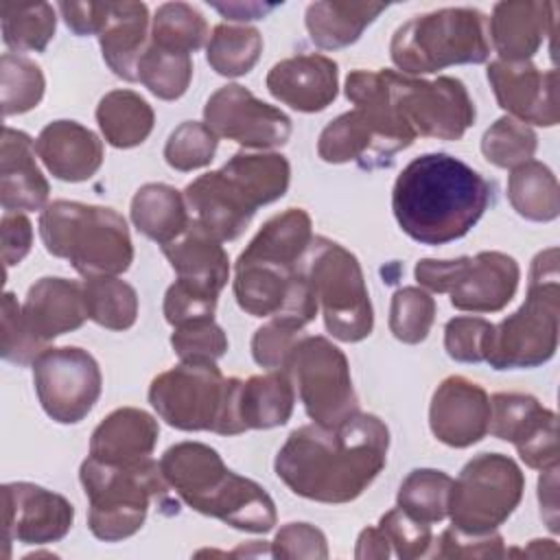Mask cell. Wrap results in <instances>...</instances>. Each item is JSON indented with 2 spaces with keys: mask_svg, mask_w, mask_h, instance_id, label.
I'll use <instances>...</instances> for the list:
<instances>
[{
  "mask_svg": "<svg viewBox=\"0 0 560 560\" xmlns=\"http://www.w3.org/2000/svg\"><path fill=\"white\" fill-rule=\"evenodd\" d=\"M389 429L374 413H352L335 424H304L289 433L273 468L298 497L350 503L385 468Z\"/></svg>",
  "mask_w": 560,
  "mask_h": 560,
  "instance_id": "obj_1",
  "label": "cell"
},
{
  "mask_svg": "<svg viewBox=\"0 0 560 560\" xmlns=\"http://www.w3.org/2000/svg\"><path fill=\"white\" fill-rule=\"evenodd\" d=\"M490 201L492 184L448 153L411 160L392 190V210L400 230L422 245H444L466 236Z\"/></svg>",
  "mask_w": 560,
  "mask_h": 560,
  "instance_id": "obj_2",
  "label": "cell"
},
{
  "mask_svg": "<svg viewBox=\"0 0 560 560\" xmlns=\"http://www.w3.org/2000/svg\"><path fill=\"white\" fill-rule=\"evenodd\" d=\"M166 483L199 514L252 534L276 525V503L262 486L230 470L221 455L201 442H179L160 459Z\"/></svg>",
  "mask_w": 560,
  "mask_h": 560,
  "instance_id": "obj_3",
  "label": "cell"
},
{
  "mask_svg": "<svg viewBox=\"0 0 560 560\" xmlns=\"http://www.w3.org/2000/svg\"><path fill=\"white\" fill-rule=\"evenodd\" d=\"M346 96L354 109L330 120L317 140V155L328 164L354 162L361 168L392 166L394 155L413 144L416 131L394 107L383 70H352Z\"/></svg>",
  "mask_w": 560,
  "mask_h": 560,
  "instance_id": "obj_4",
  "label": "cell"
},
{
  "mask_svg": "<svg viewBox=\"0 0 560 560\" xmlns=\"http://www.w3.org/2000/svg\"><path fill=\"white\" fill-rule=\"evenodd\" d=\"M291 166L280 153H236L221 168L199 175L184 188V199L219 241H234L260 206L280 199Z\"/></svg>",
  "mask_w": 560,
  "mask_h": 560,
  "instance_id": "obj_5",
  "label": "cell"
},
{
  "mask_svg": "<svg viewBox=\"0 0 560 560\" xmlns=\"http://www.w3.org/2000/svg\"><path fill=\"white\" fill-rule=\"evenodd\" d=\"M39 236L48 254L66 258L83 278L118 276L133 262V243L114 208L57 199L39 214Z\"/></svg>",
  "mask_w": 560,
  "mask_h": 560,
  "instance_id": "obj_6",
  "label": "cell"
},
{
  "mask_svg": "<svg viewBox=\"0 0 560 560\" xmlns=\"http://www.w3.org/2000/svg\"><path fill=\"white\" fill-rule=\"evenodd\" d=\"M558 247H549L532 260L527 298L521 308L497 326L492 324L483 361L494 370H521L547 363L558 348Z\"/></svg>",
  "mask_w": 560,
  "mask_h": 560,
  "instance_id": "obj_7",
  "label": "cell"
},
{
  "mask_svg": "<svg viewBox=\"0 0 560 560\" xmlns=\"http://www.w3.org/2000/svg\"><path fill=\"white\" fill-rule=\"evenodd\" d=\"M79 479L90 503L88 527L105 542L133 536L142 527L153 499L168 503V483L160 464L151 457L127 464L88 457L81 464Z\"/></svg>",
  "mask_w": 560,
  "mask_h": 560,
  "instance_id": "obj_8",
  "label": "cell"
},
{
  "mask_svg": "<svg viewBox=\"0 0 560 560\" xmlns=\"http://www.w3.org/2000/svg\"><path fill=\"white\" fill-rule=\"evenodd\" d=\"M389 57L402 74H429L490 57L488 20L472 7H446L413 15L396 28Z\"/></svg>",
  "mask_w": 560,
  "mask_h": 560,
  "instance_id": "obj_9",
  "label": "cell"
},
{
  "mask_svg": "<svg viewBox=\"0 0 560 560\" xmlns=\"http://www.w3.org/2000/svg\"><path fill=\"white\" fill-rule=\"evenodd\" d=\"M238 387L241 378H225L214 363H179L151 381L149 402L179 431L238 435Z\"/></svg>",
  "mask_w": 560,
  "mask_h": 560,
  "instance_id": "obj_10",
  "label": "cell"
},
{
  "mask_svg": "<svg viewBox=\"0 0 560 560\" xmlns=\"http://www.w3.org/2000/svg\"><path fill=\"white\" fill-rule=\"evenodd\" d=\"M302 271L324 311L326 330L346 343L365 339L374 328V313L363 269L343 245L313 236Z\"/></svg>",
  "mask_w": 560,
  "mask_h": 560,
  "instance_id": "obj_11",
  "label": "cell"
},
{
  "mask_svg": "<svg viewBox=\"0 0 560 560\" xmlns=\"http://www.w3.org/2000/svg\"><path fill=\"white\" fill-rule=\"evenodd\" d=\"M416 280L433 293H446L451 304L470 313H497L508 306L518 289V262L503 252H479L453 260L422 258Z\"/></svg>",
  "mask_w": 560,
  "mask_h": 560,
  "instance_id": "obj_12",
  "label": "cell"
},
{
  "mask_svg": "<svg viewBox=\"0 0 560 560\" xmlns=\"http://www.w3.org/2000/svg\"><path fill=\"white\" fill-rule=\"evenodd\" d=\"M523 490L525 477L512 457L501 453L472 457L451 486L453 527L466 534L494 532L518 508Z\"/></svg>",
  "mask_w": 560,
  "mask_h": 560,
  "instance_id": "obj_13",
  "label": "cell"
},
{
  "mask_svg": "<svg viewBox=\"0 0 560 560\" xmlns=\"http://www.w3.org/2000/svg\"><path fill=\"white\" fill-rule=\"evenodd\" d=\"M282 370L293 381L306 416L317 424H335L359 411L346 354L326 337L302 335Z\"/></svg>",
  "mask_w": 560,
  "mask_h": 560,
  "instance_id": "obj_14",
  "label": "cell"
},
{
  "mask_svg": "<svg viewBox=\"0 0 560 560\" xmlns=\"http://www.w3.org/2000/svg\"><path fill=\"white\" fill-rule=\"evenodd\" d=\"M383 72L394 107L416 133L435 140H459L475 125V103L459 79L424 81L396 70L383 68Z\"/></svg>",
  "mask_w": 560,
  "mask_h": 560,
  "instance_id": "obj_15",
  "label": "cell"
},
{
  "mask_svg": "<svg viewBox=\"0 0 560 560\" xmlns=\"http://www.w3.org/2000/svg\"><path fill=\"white\" fill-rule=\"evenodd\" d=\"M31 365L39 405L55 422L77 424L92 411L103 378L88 350L77 346L46 348Z\"/></svg>",
  "mask_w": 560,
  "mask_h": 560,
  "instance_id": "obj_16",
  "label": "cell"
},
{
  "mask_svg": "<svg viewBox=\"0 0 560 560\" xmlns=\"http://www.w3.org/2000/svg\"><path fill=\"white\" fill-rule=\"evenodd\" d=\"M203 122L217 138L245 149H276L291 136V118L238 83L219 88L206 101Z\"/></svg>",
  "mask_w": 560,
  "mask_h": 560,
  "instance_id": "obj_17",
  "label": "cell"
},
{
  "mask_svg": "<svg viewBox=\"0 0 560 560\" xmlns=\"http://www.w3.org/2000/svg\"><path fill=\"white\" fill-rule=\"evenodd\" d=\"M488 433L512 442L529 468L547 470L558 466V418L529 394H494Z\"/></svg>",
  "mask_w": 560,
  "mask_h": 560,
  "instance_id": "obj_18",
  "label": "cell"
},
{
  "mask_svg": "<svg viewBox=\"0 0 560 560\" xmlns=\"http://www.w3.org/2000/svg\"><path fill=\"white\" fill-rule=\"evenodd\" d=\"M74 521L72 503L42 486L13 481L2 486V540L48 545L61 540Z\"/></svg>",
  "mask_w": 560,
  "mask_h": 560,
  "instance_id": "obj_19",
  "label": "cell"
},
{
  "mask_svg": "<svg viewBox=\"0 0 560 560\" xmlns=\"http://www.w3.org/2000/svg\"><path fill=\"white\" fill-rule=\"evenodd\" d=\"M488 81L497 103L516 120L553 127L560 120L558 70H540L532 61H501L488 66Z\"/></svg>",
  "mask_w": 560,
  "mask_h": 560,
  "instance_id": "obj_20",
  "label": "cell"
},
{
  "mask_svg": "<svg viewBox=\"0 0 560 560\" xmlns=\"http://www.w3.org/2000/svg\"><path fill=\"white\" fill-rule=\"evenodd\" d=\"M429 424L433 435L446 446L466 448L477 444L490 427V398L486 389L466 376H446L433 392Z\"/></svg>",
  "mask_w": 560,
  "mask_h": 560,
  "instance_id": "obj_21",
  "label": "cell"
},
{
  "mask_svg": "<svg viewBox=\"0 0 560 560\" xmlns=\"http://www.w3.org/2000/svg\"><path fill=\"white\" fill-rule=\"evenodd\" d=\"M88 319L83 284L46 276L37 280L22 304V324L44 350L55 337L77 330Z\"/></svg>",
  "mask_w": 560,
  "mask_h": 560,
  "instance_id": "obj_22",
  "label": "cell"
},
{
  "mask_svg": "<svg viewBox=\"0 0 560 560\" xmlns=\"http://www.w3.org/2000/svg\"><path fill=\"white\" fill-rule=\"evenodd\" d=\"M269 94L291 109L313 114L326 109L339 90L337 63L326 55H298L278 61L267 79Z\"/></svg>",
  "mask_w": 560,
  "mask_h": 560,
  "instance_id": "obj_23",
  "label": "cell"
},
{
  "mask_svg": "<svg viewBox=\"0 0 560 560\" xmlns=\"http://www.w3.org/2000/svg\"><path fill=\"white\" fill-rule=\"evenodd\" d=\"M556 2H497L488 22L501 61H529L556 31Z\"/></svg>",
  "mask_w": 560,
  "mask_h": 560,
  "instance_id": "obj_24",
  "label": "cell"
},
{
  "mask_svg": "<svg viewBox=\"0 0 560 560\" xmlns=\"http://www.w3.org/2000/svg\"><path fill=\"white\" fill-rule=\"evenodd\" d=\"M35 151L52 177L61 182H85L103 164L101 138L77 120L48 122L37 140Z\"/></svg>",
  "mask_w": 560,
  "mask_h": 560,
  "instance_id": "obj_25",
  "label": "cell"
},
{
  "mask_svg": "<svg viewBox=\"0 0 560 560\" xmlns=\"http://www.w3.org/2000/svg\"><path fill=\"white\" fill-rule=\"evenodd\" d=\"M35 144L28 133L4 127L0 144V203L7 212L46 208L48 179L35 162Z\"/></svg>",
  "mask_w": 560,
  "mask_h": 560,
  "instance_id": "obj_26",
  "label": "cell"
},
{
  "mask_svg": "<svg viewBox=\"0 0 560 560\" xmlns=\"http://www.w3.org/2000/svg\"><path fill=\"white\" fill-rule=\"evenodd\" d=\"M162 254L171 262L177 280L221 293L230 278V260L221 241L197 219H190L186 230L162 245Z\"/></svg>",
  "mask_w": 560,
  "mask_h": 560,
  "instance_id": "obj_27",
  "label": "cell"
},
{
  "mask_svg": "<svg viewBox=\"0 0 560 560\" xmlns=\"http://www.w3.org/2000/svg\"><path fill=\"white\" fill-rule=\"evenodd\" d=\"M149 28V9L144 2H105V20L98 31V44L109 70L138 81V61L144 52Z\"/></svg>",
  "mask_w": 560,
  "mask_h": 560,
  "instance_id": "obj_28",
  "label": "cell"
},
{
  "mask_svg": "<svg viewBox=\"0 0 560 560\" xmlns=\"http://www.w3.org/2000/svg\"><path fill=\"white\" fill-rule=\"evenodd\" d=\"M158 420L136 407L114 409L92 433L90 457L107 464H127L151 457L158 444Z\"/></svg>",
  "mask_w": 560,
  "mask_h": 560,
  "instance_id": "obj_29",
  "label": "cell"
},
{
  "mask_svg": "<svg viewBox=\"0 0 560 560\" xmlns=\"http://www.w3.org/2000/svg\"><path fill=\"white\" fill-rule=\"evenodd\" d=\"M311 228L313 223L306 210L287 208L258 230L238 258L298 271L302 269L304 254L313 241Z\"/></svg>",
  "mask_w": 560,
  "mask_h": 560,
  "instance_id": "obj_30",
  "label": "cell"
},
{
  "mask_svg": "<svg viewBox=\"0 0 560 560\" xmlns=\"http://www.w3.org/2000/svg\"><path fill=\"white\" fill-rule=\"evenodd\" d=\"M293 405L295 387L287 370H269L241 381L236 411L243 431L284 424L293 413Z\"/></svg>",
  "mask_w": 560,
  "mask_h": 560,
  "instance_id": "obj_31",
  "label": "cell"
},
{
  "mask_svg": "<svg viewBox=\"0 0 560 560\" xmlns=\"http://www.w3.org/2000/svg\"><path fill=\"white\" fill-rule=\"evenodd\" d=\"M387 9L383 2L328 0L313 2L306 9V31L315 46L337 50L354 44L361 33Z\"/></svg>",
  "mask_w": 560,
  "mask_h": 560,
  "instance_id": "obj_32",
  "label": "cell"
},
{
  "mask_svg": "<svg viewBox=\"0 0 560 560\" xmlns=\"http://www.w3.org/2000/svg\"><path fill=\"white\" fill-rule=\"evenodd\" d=\"M131 221L147 238L160 247L177 238L190 217L186 212L184 195L168 184H144L131 199Z\"/></svg>",
  "mask_w": 560,
  "mask_h": 560,
  "instance_id": "obj_33",
  "label": "cell"
},
{
  "mask_svg": "<svg viewBox=\"0 0 560 560\" xmlns=\"http://www.w3.org/2000/svg\"><path fill=\"white\" fill-rule=\"evenodd\" d=\"M96 122L116 149H131L142 144L153 131V107L133 90H112L96 107Z\"/></svg>",
  "mask_w": 560,
  "mask_h": 560,
  "instance_id": "obj_34",
  "label": "cell"
},
{
  "mask_svg": "<svg viewBox=\"0 0 560 560\" xmlns=\"http://www.w3.org/2000/svg\"><path fill=\"white\" fill-rule=\"evenodd\" d=\"M508 199L516 214L529 221H553L560 214V188L553 171L529 160L512 168L508 179Z\"/></svg>",
  "mask_w": 560,
  "mask_h": 560,
  "instance_id": "obj_35",
  "label": "cell"
},
{
  "mask_svg": "<svg viewBox=\"0 0 560 560\" xmlns=\"http://www.w3.org/2000/svg\"><path fill=\"white\" fill-rule=\"evenodd\" d=\"M83 295L88 319L109 330H127L138 317L136 289L116 276L85 278Z\"/></svg>",
  "mask_w": 560,
  "mask_h": 560,
  "instance_id": "obj_36",
  "label": "cell"
},
{
  "mask_svg": "<svg viewBox=\"0 0 560 560\" xmlns=\"http://www.w3.org/2000/svg\"><path fill=\"white\" fill-rule=\"evenodd\" d=\"M262 35L254 26L217 24L206 46L210 68L221 77H243L260 59Z\"/></svg>",
  "mask_w": 560,
  "mask_h": 560,
  "instance_id": "obj_37",
  "label": "cell"
},
{
  "mask_svg": "<svg viewBox=\"0 0 560 560\" xmlns=\"http://www.w3.org/2000/svg\"><path fill=\"white\" fill-rule=\"evenodd\" d=\"M0 18H2V39L15 52H26V50L42 52L52 39L55 26H57L55 9L48 2H37V4L2 2Z\"/></svg>",
  "mask_w": 560,
  "mask_h": 560,
  "instance_id": "obj_38",
  "label": "cell"
},
{
  "mask_svg": "<svg viewBox=\"0 0 560 560\" xmlns=\"http://www.w3.org/2000/svg\"><path fill=\"white\" fill-rule=\"evenodd\" d=\"M453 479L435 468L411 470L398 488V508L420 523L433 525L448 516Z\"/></svg>",
  "mask_w": 560,
  "mask_h": 560,
  "instance_id": "obj_39",
  "label": "cell"
},
{
  "mask_svg": "<svg viewBox=\"0 0 560 560\" xmlns=\"http://www.w3.org/2000/svg\"><path fill=\"white\" fill-rule=\"evenodd\" d=\"M208 37L206 18L186 2H166L158 7L151 28V44L190 55L203 46Z\"/></svg>",
  "mask_w": 560,
  "mask_h": 560,
  "instance_id": "obj_40",
  "label": "cell"
},
{
  "mask_svg": "<svg viewBox=\"0 0 560 560\" xmlns=\"http://www.w3.org/2000/svg\"><path fill=\"white\" fill-rule=\"evenodd\" d=\"M192 79V59L184 52L149 44L138 61V81L158 98H179Z\"/></svg>",
  "mask_w": 560,
  "mask_h": 560,
  "instance_id": "obj_41",
  "label": "cell"
},
{
  "mask_svg": "<svg viewBox=\"0 0 560 560\" xmlns=\"http://www.w3.org/2000/svg\"><path fill=\"white\" fill-rule=\"evenodd\" d=\"M44 72L42 68L20 55L4 52L0 59V101L2 114H24L39 105L44 96Z\"/></svg>",
  "mask_w": 560,
  "mask_h": 560,
  "instance_id": "obj_42",
  "label": "cell"
},
{
  "mask_svg": "<svg viewBox=\"0 0 560 560\" xmlns=\"http://www.w3.org/2000/svg\"><path fill=\"white\" fill-rule=\"evenodd\" d=\"M536 147L538 138L534 129L512 116H501L494 120L481 138L483 158L499 168H516L518 164L529 162Z\"/></svg>",
  "mask_w": 560,
  "mask_h": 560,
  "instance_id": "obj_43",
  "label": "cell"
},
{
  "mask_svg": "<svg viewBox=\"0 0 560 560\" xmlns=\"http://www.w3.org/2000/svg\"><path fill=\"white\" fill-rule=\"evenodd\" d=\"M435 300L427 289L402 287L392 295L389 330L402 343H420L435 322Z\"/></svg>",
  "mask_w": 560,
  "mask_h": 560,
  "instance_id": "obj_44",
  "label": "cell"
},
{
  "mask_svg": "<svg viewBox=\"0 0 560 560\" xmlns=\"http://www.w3.org/2000/svg\"><path fill=\"white\" fill-rule=\"evenodd\" d=\"M217 151V136L206 122L186 120L173 129L164 144V160L171 168L188 173L208 166Z\"/></svg>",
  "mask_w": 560,
  "mask_h": 560,
  "instance_id": "obj_45",
  "label": "cell"
},
{
  "mask_svg": "<svg viewBox=\"0 0 560 560\" xmlns=\"http://www.w3.org/2000/svg\"><path fill=\"white\" fill-rule=\"evenodd\" d=\"M171 346L182 363H214L228 352V337L214 317L175 326Z\"/></svg>",
  "mask_w": 560,
  "mask_h": 560,
  "instance_id": "obj_46",
  "label": "cell"
},
{
  "mask_svg": "<svg viewBox=\"0 0 560 560\" xmlns=\"http://www.w3.org/2000/svg\"><path fill=\"white\" fill-rule=\"evenodd\" d=\"M376 527L385 536L392 553H396L402 560L424 558L431 553V545H433L431 525L416 521L400 508H392L389 512H385Z\"/></svg>",
  "mask_w": 560,
  "mask_h": 560,
  "instance_id": "obj_47",
  "label": "cell"
},
{
  "mask_svg": "<svg viewBox=\"0 0 560 560\" xmlns=\"http://www.w3.org/2000/svg\"><path fill=\"white\" fill-rule=\"evenodd\" d=\"M302 324L287 317H271L252 337V357L267 370H282L291 348L302 337Z\"/></svg>",
  "mask_w": 560,
  "mask_h": 560,
  "instance_id": "obj_48",
  "label": "cell"
},
{
  "mask_svg": "<svg viewBox=\"0 0 560 560\" xmlns=\"http://www.w3.org/2000/svg\"><path fill=\"white\" fill-rule=\"evenodd\" d=\"M492 324L481 317H453L444 326L446 354L459 363H479L486 357V343Z\"/></svg>",
  "mask_w": 560,
  "mask_h": 560,
  "instance_id": "obj_49",
  "label": "cell"
},
{
  "mask_svg": "<svg viewBox=\"0 0 560 560\" xmlns=\"http://www.w3.org/2000/svg\"><path fill=\"white\" fill-rule=\"evenodd\" d=\"M0 337H2V343H0L2 359L15 365H28L44 352V348L37 341H33V337L26 332L22 324V306L18 304L11 291L2 295V335Z\"/></svg>",
  "mask_w": 560,
  "mask_h": 560,
  "instance_id": "obj_50",
  "label": "cell"
},
{
  "mask_svg": "<svg viewBox=\"0 0 560 560\" xmlns=\"http://www.w3.org/2000/svg\"><path fill=\"white\" fill-rule=\"evenodd\" d=\"M217 293L195 287L184 280H175L164 295V317L175 328L192 319L212 317L217 308Z\"/></svg>",
  "mask_w": 560,
  "mask_h": 560,
  "instance_id": "obj_51",
  "label": "cell"
},
{
  "mask_svg": "<svg viewBox=\"0 0 560 560\" xmlns=\"http://www.w3.org/2000/svg\"><path fill=\"white\" fill-rule=\"evenodd\" d=\"M435 549L429 556L435 558H503L508 556L503 547L501 534L488 532V534H466L455 527H448L440 534V538H433Z\"/></svg>",
  "mask_w": 560,
  "mask_h": 560,
  "instance_id": "obj_52",
  "label": "cell"
},
{
  "mask_svg": "<svg viewBox=\"0 0 560 560\" xmlns=\"http://www.w3.org/2000/svg\"><path fill=\"white\" fill-rule=\"evenodd\" d=\"M273 558H328L326 536L311 523H289L280 527L271 542Z\"/></svg>",
  "mask_w": 560,
  "mask_h": 560,
  "instance_id": "obj_53",
  "label": "cell"
},
{
  "mask_svg": "<svg viewBox=\"0 0 560 560\" xmlns=\"http://www.w3.org/2000/svg\"><path fill=\"white\" fill-rule=\"evenodd\" d=\"M2 260L4 267L18 265L28 252L33 243V225L22 212H4L2 223Z\"/></svg>",
  "mask_w": 560,
  "mask_h": 560,
  "instance_id": "obj_54",
  "label": "cell"
},
{
  "mask_svg": "<svg viewBox=\"0 0 560 560\" xmlns=\"http://www.w3.org/2000/svg\"><path fill=\"white\" fill-rule=\"evenodd\" d=\"M59 11L74 35H98L105 20V2H61Z\"/></svg>",
  "mask_w": 560,
  "mask_h": 560,
  "instance_id": "obj_55",
  "label": "cell"
},
{
  "mask_svg": "<svg viewBox=\"0 0 560 560\" xmlns=\"http://www.w3.org/2000/svg\"><path fill=\"white\" fill-rule=\"evenodd\" d=\"M538 479V499H540V514L547 521V527L551 532H558V466L540 470Z\"/></svg>",
  "mask_w": 560,
  "mask_h": 560,
  "instance_id": "obj_56",
  "label": "cell"
},
{
  "mask_svg": "<svg viewBox=\"0 0 560 560\" xmlns=\"http://www.w3.org/2000/svg\"><path fill=\"white\" fill-rule=\"evenodd\" d=\"M223 18L228 20H262L267 13H271L278 4H260V2H228V4H212Z\"/></svg>",
  "mask_w": 560,
  "mask_h": 560,
  "instance_id": "obj_57",
  "label": "cell"
},
{
  "mask_svg": "<svg viewBox=\"0 0 560 560\" xmlns=\"http://www.w3.org/2000/svg\"><path fill=\"white\" fill-rule=\"evenodd\" d=\"M389 556H392V549L378 527H368L359 534L354 558L363 560V558H389Z\"/></svg>",
  "mask_w": 560,
  "mask_h": 560,
  "instance_id": "obj_58",
  "label": "cell"
}]
</instances>
